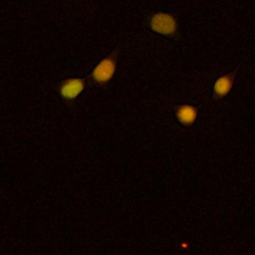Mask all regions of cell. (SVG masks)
I'll return each mask as SVG.
<instances>
[{
    "label": "cell",
    "instance_id": "cell-1",
    "mask_svg": "<svg viewBox=\"0 0 255 255\" xmlns=\"http://www.w3.org/2000/svg\"><path fill=\"white\" fill-rule=\"evenodd\" d=\"M148 26L151 31L163 35V36H174L178 30L177 19L169 13L156 12L148 18Z\"/></svg>",
    "mask_w": 255,
    "mask_h": 255
},
{
    "label": "cell",
    "instance_id": "cell-2",
    "mask_svg": "<svg viewBox=\"0 0 255 255\" xmlns=\"http://www.w3.org/2000/svg\"><path fill=\"white\" fill-rule=\"evenodd\" d=\"M118 65L117 53L110 54L102 59L91 73L92 80L99 85H107L115 76Z\"/></svg>",
    "mask_w": 255,
    "mask_h": 255
},
{
    "label": "cell",
    "instance_id": "cell-3",
    "mask_svg": "<svg viewBox=\"0 0 255 255\" xmlns=\"http://www.w3.org/2000/svg\"><path fill=\"white\" fill-rule=\"evenodd\" d=\"M86 81L82 78H69L64 80L59 88V93L65 101L76 100L85 90Z\"/></svg>",
    "mask_w": 255,
    "mask_h": 255
},
{
    "label": "cell",
    "instance_id": "cell-4",
    "mask_svg": "<svg viewBox=\"0 0 255 255\" xmlns=\"http://www.w3.org/2000/svg\"><path fill=\"white\" fill-rule=\"evenodd\" d=\"M235 79V72H229L219 77L213 86V97L220 100L225 98L231 91Z\"/></svg>",
    "mask_w": 255,
    "mask_h": 255
},
{
    "label": "cell",
    "instance_id": "cell-5",
    "mask_svg": "<svg viewBox=\"0 0 255 255\" xmlns=\"http://www.w3.org/2000/svg\"><path fill=\"white\" fill-rule=\"evenodd\" d=\"M198 110L191 105H179L175 110V116L177 121L184 127H189L194 124L197 119Z\"/></svg>",
    "mask_w": 255,
    "mask_h": 255
}]
</instances>
